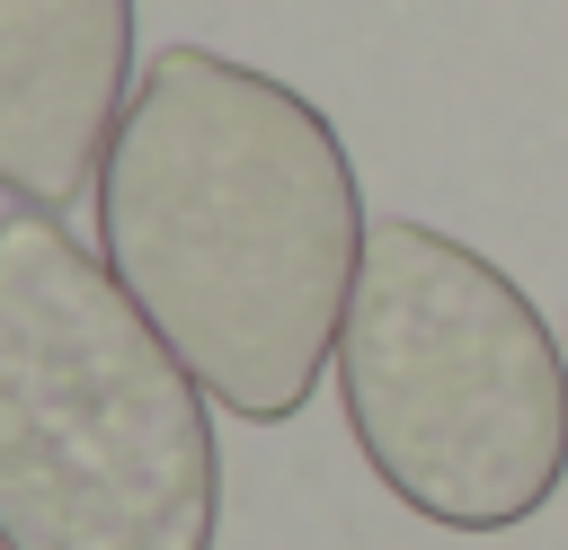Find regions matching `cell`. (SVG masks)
<instances>
[{"mask_svg": "<svg viewBox=\"0 0 568 550\" xmlns=\"http://www.w3.org/2000/svg\"><path fill=\"white\" fill-rule=\"evenodd\" d=\"M133 98V0H0V195H98Z\"/></svg>", "mask_w": 568, "mask_h": 550, "instance_id": "4", "label": "cell"}, {"mask_svg": "<svg viewBox=\"0 0 568 550\" xmlns=\"http://www.w3.org/2000/svg\"><path fill=\"white\" fill-rule=\"evenodd\" d=\"M204 399L71 222L0 213V550H213Z\"/></svg>", "mask_w": 568, "mask_h": 550, "instance_id": "2", "label": "cell"}, {"mask_svg": "<svg viewBox=\"0 0 568 550\" xmlns=\"http://www.w3.org/2000/svg\"><path fill=\"white\" fill-rule=\"evenodd\" d=\"M364 195L337 124L204 44H160L98 169V257L248 426L311 408L364 275Z\"/></svg>", "mask_w": 568, "mask_h": 550, "instance_id": "1", "label": "cell"}, {"mask_svg": "<svg viewBox=\"0 0 568 550\" xmlns=\"http://www.w3.org/2000/svg\"><path fill=\"white\" fill-rule=\"evenodd\" d=\"M337 399L373 479L444 532H515L568 479V355L532 293L453 231L373 222Z\"/></svg>", "mask_w": 568, "mask_h": 550, "instance_id": "3", "label": "cell"}]
</instances>
